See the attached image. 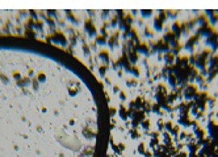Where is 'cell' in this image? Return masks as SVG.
Listing matches in <instances>:
<instances>
[{
    "instance_id": "obj_1",
    "label": "cell",
    "mask_w": 218,
    "mask_h": 157,
    "mask_svg": "<svg viewBox=\"0 0 218 157\" xmlns=\"http://www.w3.org/2000/svg\"><path fill=\"white\" fill-rule=\"evenodd\" d=\"M109 109L80 63L40 45H0V157H105Z\"/></svg>"
}]
</instances>
